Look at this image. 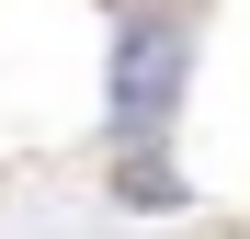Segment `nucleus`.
I'll use <instances>...</instances> for the list:
<instances>
[{"instance_id":"nucleus-1","label":"nucleus","mask_w":250,"mask_h":239,"mask_svg":"<svg viewBox=\"0 0 250 239\" xmlns=\"http://www.w3.org/2000/svg\"><path fill=\"white\" fill-rule=\"evenodd\" d=\"M205 57V0H125L114 12V57H103V137L114 148H159L193 91Z\"/></svg>"},{"instance_id":"nucleus-2","label":"nucleus","mask_w":250,"mask_h":239,"mask_svg":"<svg viewBox=\"0 0 250 239\" xmlns=\"http://www.w3.org/2000/svg\"><path fill=\"white\" fill-rule=\"evenodd\" d=\"M114 205H137V217L182 205V171H171V148H114Z\"/></svg>"}]
</instances>
